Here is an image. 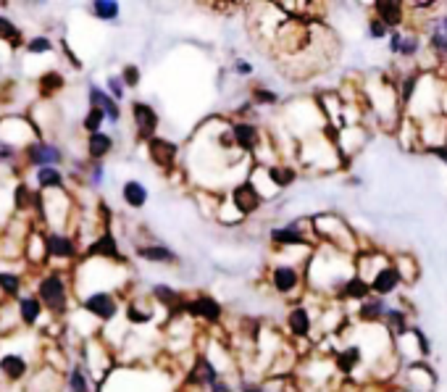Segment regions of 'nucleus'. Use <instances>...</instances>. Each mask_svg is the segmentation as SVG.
I'll return each instance as SVG.
<instances>
[{
    "instance_id": "f257e3e1",
    "label": "nucleus",
    "mask_w": 447,
    "mask_h": 392,
    "mask_svg": "<svg viewBox=\"0 0 447 392\" xmlns=\"http://www.w3.org/2000/svg\"><path fill=\"white\" fill-rule=\"evenodd\" d=\"M313 240H316V245H327V248H334V251L348 253V255L360 253L358 232L337 213L327 211L313 216Z\"/></svg>"
},
{
    "instance_id": "f03ea898",
    "label": "nucleus",
    "mask_w": 447,
    "mask_h": 392,
    "mask_svg": "<svg viewBox=\"0 0 447 392\" xmlns=\"http://www.w3.org/2000/svg\"><path fill=\"white\" fill-rule=\"evenodd\" d=\"M268 287L277 292L279 298H295L308 290L306 284V269L292 266V263H271L268 266Z\"/></svg>"
},
{
    "instance_id": "7ed1b4c3",
    "label": "nucleus",
    "mask_w": 447,
    "mask_h": 392,
    "mask_svg": "<svg viewBox=\"0 0 447 392\" xmlns=\"http://www.w3.org/2000/svg\"><path fill=\"white\" fill-rule=\"evenodd\" d=\"M229 132H232V140L237 145V151L245 153L253 161H256V156L263 148V142L268 140V134H263V129H260L256 121L242 119V116L239 119H229Z\"/></svg>"
},
{
    "instance_id": "20e7f679",
    "label": "nucleus",
    "mask_w": 447,
    "mask_h": 392,
    "mask_svg": "<svg viewBox=\"0 0 447 392\" xmlns=\"http://www.w3.org/2000/svg\"><path fill=\"white\" fill-rule=\"evenodd\" d=\"M37 298H40L42 305H45L50 313H56V316H63V313L69 311V284L56 272L40 279V284H37Z\"/></svg>"
},
{
    "instance_id": "39448f33",
    "label": "nucleus",
    "mask_w": 447,
    "mask_h": 392,
    "mask_svg": "<svg viewBox=\"0 0 447 392\" xmlns=\"http://www.w3.org/2000/svg\"><path fill=\"white\" fill-rule=\"evenodd\" d=\"M184 316H189L192 322H203L208 327H219L224 322V305H221L219 298L213 295H206V292H198L184 301Z\"/></svg>"
},
{
    "instance_id": "423d86ee",
    "label": "nucleus",
    "mask_w": 447,
    "mask_h": 392,
    "mask_svg": "<svg viewBox=\"0 0 447 392\" xmlns=\"http://www.w3.org/2000/svg\"><path fill=\"white\" fill-rule=\"evenodd\" d=\"M400 382H403V390L408 392H434L437 374L427 361H416L408 363L405 369H400Z\"/></svg>"
},
{
    "instance_id": "0eeeda50",
    "label": "nucleus",
    "mask_w": 447,
    "mask_h": 392,
    "mask_svg": "<svg viewBox=\"0 0 447 392\" xmlns=\"http://www.w3.org/2000/svg\"><path fill=\"white\" fill-rule=\"evenodd\" d=\"M227 198L232 201V206L237 208L245 219L248 216H253V213H258L260 208H263V195H260L258 190H256V184L253 182H248V179H242V182H237V184H232L227 190Z\"/></svg>"
},
{
    "instance_id": "6e6552de",
    "label": "nucleus",
    "mask_w": 447,
    "mask_h": 392,
    "mask_svg": "<svg viewBox=\"0 0 447 392\" xmlns=\"http://www.w3.org/2000/svg\"><path fill=\"white\" fill-rule=\"evenodd\" d=\"M284 327L292 340H310L316 322H313V311L303 301H295L289 305L287 316H284Z\"/></svg>"
},
{
    "instance_id": "1a4fd4ad",
    "label": "nucleus",
    "mask_w": 447,
    "mask_h": 392,
    "mask_svg": "<svg viewBox=\"0 0 447 392\" xmlns=\"http://www.w3.org/2000/svg\"><path fill=\"white\" fill-rule=\"evenodd\" d=\"M132 121H134V132H137V140L148 145L153 137H158V124L160 116L158 111L145 101L132 103Z\"/></svg>"
},
{
    "instance_id": "9d476101",
    "label": "nucleus",
    "mask_w": 447,
    "mask_h": 392,
    "mask_svg": "<svg viewBox=\"0 0 447 392\" xmlns=\"http://www.w3.org/2000/svg\"><path fill=\"white\" fill-rule=\"evenodd\" d=\"M219 379H221V372L216 369V363L210 361L206 353H198V355L192 358V366L187 369V387L208 392Z\"/></svg>"
},
{
    "instance_id": "9b49d317",
    "label": "nucleus",
    "mask_w": 447,
    "mask_h": 392,
    "mask_svg": "<svg viewBox=\"0 0 447 392\" xmlns=\"http://www.w3.org/2000/svg\"><path fill=\"white\" fill-rule=\"evenodd\" d=\"M374 13L389 32L395 30H405L408 19H410V11H408V3H400V0H377L374 6Z\"/></svg>"
},
{
    "instance_id": "f8f14e48",
    "label": "nucleus",
    "mask_w": 447,
    "mask_h": 392,
    "mask_svg": "<svg viewBox=\"0 0 447 392\" xmlns=\"http://www.w3.org/2000/svg\"><path fill=\"white\" fill-rule=\"evenodd\" d=\"M82 311L95 316L98 322H111L119 313V298L108 290H95L82 301Z\"/></svg>"
},
{
    "instance_id": "ddd939ff",
    "label": "nucleus",
    "mask_w": 447,
    "mask_h": 392,
    "mask_svg": "<svg viewBox=\"0 0 447 392\" xmlns=\"http://www.w3.org/2000/svg\"><path fill=\"white\" fill-rule=\"evenodd\" d=\"M148 158L160 171H174L179 166V145L169 137H153L148 142Z\"/></svg>"
},
{
    "instance_id": "4468645a",
    "label": "nucleus",
    "mask_w": 447,
    "mask_h": 392,
    "mask_svg": "<svg viewBox=\"0 0 447 392\" xmlns=\"http://www.w3.org/2000/svg\"><path fill=\"white\" fill-rule=\"evenodd\" d=\"M87 258H98V261L124 263V255L119 251V240L111 229H103L95 240L87 245Z\"/></svg>"
},
{
    "instance_id": "2eb2a0df",
    "label": "nucleus",
    "mask_w": 447,
    "mask_h": 392,
    "mask_svg": "<svg viewBox=\"0 0 447 392\" xmlns=\"http://www.w3.org/2000/svg\"><path fill=\"white\" fill-rule=\"evenodd\" d=\"M389 311V303L384 298H377V295H371L368 301L358 303L355 313H353V319L358 324H363V327H379V324H384V316Z\"/></svg>"
},
{
    "instance_id": "dca6fc26",
    "label": "nucleus",
    "mask_w": 447,
    "mask_h": 392,
    "mask_svg": "<svg viewBox=\"0 0 447 392\" xmlns=\"http://www.w3.org/2000/svg\"><path fill=\"white\" fill-rule=\"evenodd\" d=\"M427 48L447 63V11H439L427 30Z\"/></svg>"
},
{
    "instance_id": "f3484780",
    "label": "nucleus",
    "mask_w": 447,
    "mask_h": 392,
    "mask_svg": "<svg viewBox=\"0 0 447 392\" xmlns=\"http://www.w3.org/2000/svg\"><path fill=\"white\" fill-rule=\"evenodd\" d=\"M63 161V151H61L58 145H50V142H30L27 145V163L32 166H56V163Z\"/></svg>"
},
{
    "instance_id": "a211bd4d",
    "label": "nucleus",
    "mask_w": 447,
    "mask_h": 392,
    "mask_svg": "<svg viewBox=\"0 0 447 392\" xmlns=\"http://www.w3.org/2000/svg\"><path fill=\"white\" fill-rule=\"evenodd\" d=\"M150 298H153L156 305H163L171 316L184 313V301H187V295H182L179 290H174L171 284H153V287H150Z\"/></svg>"
},
{
    "instance_id": "6ab92c4d",
    "label": "nucleus",
    "mask_w": 447,
    "mask_h": 392,
    "mask_svg": "<svg viewBox=\"0 0 447 392\" xmlns=\"http://www.w3.org/2000/svg\"><path fill=\"white\" fill-rule=\"evenodd\" d=\"M363 358H366V355H363V348H360L358 342H348V345H342V348L334 350V369H337V374H342V377H350L355 369H360Z\"/></svg>"
},
{
    "instance_id": "aec40b11",
    "label": "nucleus",
    "mask_w": 447,
    "mask_h": 392,
    "mask_svg": "<svg viewBox=\"0 0 447 392\" xmlns=\"http://www.w3.org/2000/svg\"><path fill=\"white\" fill-rule=\"evenodd\" d=\"M368 284H371V292H374L377 298H389V295H395V292L400 290L403 279H400L395 263H389V266H384V269L377 274V277H371Z\"/></svg>"
},
{
    "instance_id": "412c9836",
    "label": "nucleus",
    "mask_w": 447,
    "mask_h": 392,
    "mask_svg": "<svg viewBox=\"0 0 447 392\" xmlns=\"http://www.w3.org/2000/svg\"><path fill=\"white\" fill-rule=\"evenodd\" d=\"M45 248H48V258L69 261L77 255V240L71 234H63V232H50L45 237Z\"/></svg>"
},
{
    "instance_id": "4be33fe9",
    "label": "nucleus",
    "mask_w": 447,
    "mask_h": 392,
    "mask_svg": "<svg viewBox=\"0 0 447 392\" xmlns=\"http://www.w3.org/2000/svg\"><path fill=\"white\" fill-rule=\"evenodd\" d=\"M87 98H89V108H100V111L106 113V119H108L111 124H119V121H121V108H119V103L113 101L108 92L100 90L98 84H89Z\"/></svg>"
},
{
    "instance_id": "5701e85b",
    "label": "nucleus",
    "mask_w": 447,
    "mask_h": 392,
    "mask_svg": "<svg viewBox=\"0 0 447 392\" xmlns=\"http://www.w3.org/2000/svg\"><path fill=\"white\" fill-rule=\"evenodd\" d=\"M137 253V258L142 261H150V263H177L179 255L171 251L169 245H163V242H150V245H137L134 248Z\"/></svg>"
},
{
    "instance_id": "b1692460",
    "label": "nucleus",
    "mask_w": 447,
    "mask_h": 392,
    "mask_svg": "<svg viewBox=\"0 0 447 392\" xmlns=\"http://www.w3.org/2000/svg\"><path fill=\"white\" fill-rule=\"evenodd\" d=\"M374 292H371V284H368L363 277H358V274H353L348 279V284L342 287V292H339V298L337 301L339 303H363V301H368Z\"/></svg>"
},
{
    "instance_id": "393cba45",
    "label": "nucleus",
    "mask_w": 447,
    "mask_h": 392,
    "mask_svg": "<svg viewBox=\"0 0 447 392\" xmlns=\"http://www.w3.org/2000/svg\"><path fill=\"white\" fill-rule=\"evenodd\" d=\"M392 263H395L403 284L418 282V277H421V263H418V258L413 253H395V255H392Z\"/></svg>"
},
{
    "instance_id": "a878e982",
    "label": "nucleus",
    "mask_w": 447,
    "mask_h": 392,
    "mask_svg": "<svg viewBox=\"0 0 447 392\" xmlns=\"http://www.w3.org/2000/svg\"><path fill=\"white\" fill-rule=\"evenodd\" d=\"M382 327H384L392 337H400V334H405L413 324H410L408 311L403 305H389V311H387V316H384V324H382Z\"/></svg>"
},
{
    "instance_id": "bb28decb",
    "label": "nucleus",
    "mask_w": 447,
    "mask_h": 392,
    "mask_svg": "<svg viewBox=\"0 0 447 392\" xmlns=\"http://www.w3.org/2000/svg\"><path fill=\"white\" fill-rule=\"evenodd\" d=\"M27 372H30V366H27V361H24L21 355H16V353H8V355L0 358V374H3L8 382H19V379H24Z\"/></svg>"
},
{
    "instance_id": "cd10ccee",
    "label": "nucleus",
    "mask_w": 447,
    "mask_h": 392,
    "mask_svg": "<svg viewBox=\"0 0 447 392\" xmlns=\"http://www.w3.org/2000/svg\"><path fill=\"white\" fill-rule=\"evenodd\" d=\"M268 177H271L277 190H287L289 184L298 179V166L287 161H279L274 166H268Z\"/></svg>"
},
{
    "instance_id": "c85d7f7f",
    "label": "nucleus",
    "mask_w": 447,
    "mask_h": 392,
    "mask_svg": "<svg viewBox=\"0 0 447 392\" xmlns=\"http://www.w3.org/2000/svg\"><path fill=\"white\" fill-rule=\"evenodd\" d=\"M111 151H113V137L108 132H98L87 137V156L92 158V163H100Z\"/></svg>"
},
{
    "instance_id": "c756f323",
    "label": "nucleus",
    "mask_w": 447,
    "mask_h": 392,
    "mask_svg": "<svg viewBox=\"0 0 447 392\" xmlns=\"http://www.w3.org/2000/svg\"><path fill=\"white\" fill-rule=\"evenodd\" d=\"M121 198H124V203H127L130 208H142V206L148 203V187L137 179L124 182V187H121Z\"/></svg>"
},
{
    "instance_id": "7c9ffc66",
    "label": "nucleus",
    "mask_w": 447,
    "mask_h": 392,
    "mask_svg": "<svg viewBox=\"0 0 447 392\" xmlns=\"http://www.w3.org/2000/svg\"><path fill=\"white\" fill-rule=\"evenodd\" d=\"M19 313H21V322L27 324V327H34V324L40 322V313H42V303L40 298H21L19 301Z\"/></svg>"
},
{
    "instance_id": "2f4dec72",
    "label": "nucleus",
    "mask_w": 447,
    "mask_h": 392,
    "mask_svg": "<svg viewBox=\"0 0 447 392\" xmlns=\"http://www.w3.org/2000/svg\"><path fill=\"white\" fill-rule=\"evenodd\" d=\"M37 184L42 190H63V174H61L56 166H45V169H37Z\"/></svg>"
},
{
    "instance_id": "473e14b6",
    "label": "nucleus",
    "mask_w": 447,
    "mask_h": 392,
    "mask_svg": "<svg viewBox=\"0 0 447 392\" xmlns=\"http://www.w3.org/2000/svg\"><path fill=\"white\" fill-rule=\"evenodd\" d=\"M150 319H153V305H145V308H142V303L137 301L127 303V322L130 324L142 327V324H150Z\"/></svg>"
},
{
    "instance_id": "72a5a7b5",
    "label": "nucleus",
    "mask_w": 447,
    "mask_h": 392,
    "mask_svg": "<svg viewBox=\"0 0 447 392\" xmlns=\"http://www.w3.org/2000/svg\"><path fill=\"white\" fill-rule=\"evenodd\" d=\"M89 8H92V16H98L103 21H116L121 13V6L116 0H95Z\"/></svg>"
},
{
    "instance_id": "f704fd0d",
    "label": "nucleus",
    "mask_w": 447,
    "mask_h": 392,
    "mask_svg": "<svg viewBox=\"0 0 447 392\" xmlns=\"http://www.w3.org/2000/svg\"><path fill=\"white\" fill-rule=\"evenodd\" d=\"M61 87H63V77H61L58 71H45L40 77V84H37V90H40L42 98H53Z\"/></svg>"
},
{
    "instance_id": "c9c22d12",
    "label": "nucleus",
    "mask_w": 447,
    "mask_h": 392,
    "mask_svg": "<svg viewBox=\"0 0 447 392\" xmlns=\"http://www.w3.org/2000/svg\"><path fill=\"white\" fill-rule=\"evenodd\" d=\"M250 103H253V106H279V95L274 90H268V87L256 84V87L250 90Z\"/></svg>"
},
{
    "instance_id": "e433bc0d",
    "label": "nucleus",
    "mask_w": 447,
    "mask_h": 392,
    "mask_svg": "<svg viewBox=\"0 0 447 392\" xmlns=\"http://www.w3.org/2000/svg\"><path fill=\"white\" fill-rule=\"evenodd\" d=\"M106 113L100 111V108H89L87 113H84V121H82V127H84V132L87 134H98V132H103V124H106Z\"/></svg>"
},
{
    "instance_id": "4c0bfd02",
    "label": "nucleus",
    "mask_w": 447,
    "mask_h": 392,
    "mask_svg": "<svg viewBox=\"0 0 447 392\" xmlns=\"http://www.w3.org/2000/svg\"><path fill=\"white\" fill-rule=\"evenodd\" d=\"M0 40H8L13 48L21 42V32L19 27L13 24V21H8L6 16H0Z\"/></svg>"
},
{
    "instance_id": "58836bf2",
    "label": "nucleus",
    "mask_w": 447,
    "mask_h": 392,
    "mask_svg": "<svg viewBox=\"0 0 447 392\" xmlns=\"http://www.w3.org/2000/svg\"><path fill=\"white\" fill-rule=\"evenodd\" d=\"M69 392H89L87 374L82 372V366H74L69 372Z\"/></svg>"
},
{
    "instance_id": "ea45409f",
    "label": "nucleus",
    "mask_w": 447,
    "mask_h": 392,
    "mask_svg": "<svg viewBox=\"0 0 447 392\" xmlns=\"http://www.w3.org/2000/svg\"><path fill=\"white\" fill-rule=\"evenodd\" d=\"M139 80H142L139 66H134V63H127V66L121 69V82H124V87H127V90H134V87H139Z\"/></svg>"
},
{
    "instance_id": "a19ab883",
    "label": "nucleus",
    "mask_w": 447,
    "mask_h": 392,
    "mask_svg": "<svg viewBox=\"0 0 447 392\" xmlns=\"http://www.w3.org/2000/svg\"><path fill=\"white\" fill-rule=\"evenodd\" d=\"M0 290L6 292V295H19L21 290V277L11 272H3L0 274Z\"/></svg>"
},
{
    "instance_id": "79ce46f5",
    "label": "nucleus",
    "mask_w": 447,
    "mask_h": 392,
    "mask_svg": "<svg viewBox=\"0 0 447 392\" xmlns=\"http://www.w3.org/2000/svg\"><path fill=\"white\" fill-rule=\"evenodd\" d=\"M368 37H371V40H387L389 37V30L377 16H368Z\"/></svg>"
},
{
    "instance_id": "37998d69",
    "label": "nucleus",
    "mask_w": 447,
    "mask_h": 392,
    "mask_svg": "<svg viewBox=\"0 0 447 392\" xmlns=\"http://www.w3.org/2000/svg\"><path fill=\"white\" fill-rule=\"evenodd\" d=\"M106 87H108V95L113 98V101L119 103L124 95H127V87H124V82H121V77H108V82H106Z\"/></svg>"
},
{
    "instance_id": "c03bdc74",
    "label": "nucleus",
    "mask_w": 447,
    "mask_h": 392,
    "mask_svg": "<svg viewBox=\"0 0 447 392\" xmlns=\"http://www.w3.org/2000/svg\"><path fill=\"white\" fill-rule=\"evenodd\" d=\"M27 51L37 53V56H40V53H50L53 51V42H50L48 37H32L30 45H27Z\"/></svg>"
},
{
    "instance_id": "a18cd8bd",
    "label": "nucleus",
    "mask_w": 447,
    "mask_h": 392,
    "mask_svg": "<svg viewBox=\"0 0 447 392\" xmlns=\"http://www.w3.org/2000/svg\"><path fill=\"white\" fill-rule=\"evenodd\" d=\"M232 71H234V74H237V77H242V80H245V77H250V74H253V63H250V61H245V58H234V63H232Z\"/></svg>"
},
{
    "instance_id": "49530a36",
    "label": "nucleus",
    "mask_w": 447,
    "mask_h": 392,
    "mask_svg": "<svg viewBox=\"0 0 447 392\" xmlns=\"http://www.w3.org/2000/svg\"><path fill=\"white\" fill-rule=\"evenodd\" d=\"M239 392H268L266 382H256V379H245L239 384Z\"/></svg>"
},
{
    "instance_id": "de8ad7c7",
    "label": "nucleus",
    "mask_w": 447,
    "mask_h": 392,
    "mask_svg": "<svg viewBox=\"0 0 447 392\" xmlns=\"http://www.w3.org/2000/svg\"><path fill=\"white\" fill-rule=\"evenodd\" d=\"M103 174H106V169H103V161L92 163V171H89V182H92V184H100V182H103Z\"/></svg>"
},
{
    "instance_id": "09e8293b",
    "label": "nucleus",
    "mask_w": 447,
    "mask_h": 392,
    "mask_svg": "<svg viewBox=\"0 0 447 392\" xmlns=\"http://www.w3.org/2000/svg\"><path fill=\"white\" fill-rule=\"evenodd\" d=\"M61 48H63V53H66V58H69V63H71V66H74V69H82V61L77 58V56H74V53H71V48H69V45H66V42H61Z\"/></svg>"
},
{
    "instance_id": "8fccbe9b",
    "label": "nucleus",
    "mask_w": 447,
    "mask_h": 392,
    "mask_svg": "<svg viewBox=\"0 0 447 392\" xmlns=\"http://www.w3.org/2000/svg\"><path fill=\"white\" fill-rule=\"evenodd\" d=\"M427 153H429V156H434V158H439V161L447 166V148H445V145H439V148H432V151H427Z\"/></svg>"
},
{
    "instance_id": "3c124183",
    "label": "nucleus",
    "mask_w": 447,
    "mask_h": 392,
    "mask_svg": "<svg viewBox=\"0 0 447 392\" xmlns=\"http://www.w3.org/2000/svg\"><path fill=\"white\" fill-rule=\"evenodd\" d=\"M208 392H234V387H232L229 382H224V379H219V382L213 384Z\"/></svg>"
},
{
    "instance_id": "603ef678",
    "label": "nucleus",
    "mask_w": 447,
    "mask_h": 392,
    "mask_svg": "<svg viewBox=\"0 0 447 392\" xmlns=\"http://www.w3.org/2000/svg\"><path fill=\"white\" fill-rule=\"evenodd\" d=\"M445 148H447V127H445Z\"/></svg>"
}]
</instances>
